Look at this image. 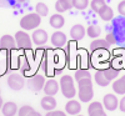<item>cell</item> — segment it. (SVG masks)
<instances>
[{
	"label": "cell",
	"instance_id": "6da1fadb",
	"mask_svg": "<svg viewBox=\"0 0 125 116\" xmlns=\"http://www.w3.org/2000/svg\"><path fill=\"white\" fill-rule=\"evenodd\" d=\"M40 24H41V16H39L36 13L26 14L20 19V28H21L24 31L35 30V29L39 28Z\"/></svg>",
	"mask_w": 125,
	"mask_h": 116
},
{
	"label": "cell",
	"instance_id": "7a4b0ae2",
	"mask_svg": "<svg viewBox=\"0 0 125 116\" xmlns=\"http://www.w3.org/2000/svg\"><path fill=\"white\" fill-rule=\"evenodd\" d=\"M60 90L66 99H73L76 95V89L74 85V79L70 75H64L60 79Z\"/></svg>",
	"mask_w": 125,
	"mask_h": 116
},
{
	"label": "cell",
	"instance_id": "3957f363",
	"mask_svg": "<svg viewBox=\"0 0 125 116\" xmlns=\"http://www.w3.org/2000/svg\"><path fill=\"white\" fill-rule=\"evenodd\" d=\"M15 43H16V46L21 50H29L33 46L31 36L24 30H20L15 34Z\"/></svg>",
	"mask_w": 125,
	"mask_h": 116
},
{
	"label": "cell",
	"instance_id": "277c9868",
	"mask_svg": "<svg viewBox=\"0 0 125 116\" xmlns=\"http://www.w3.org/2000/svg\"><path fill=\"white\" fill-rule=\"evenodd\" d=\"M75 81L78 82V86H89L93 85V79L90 72L85 69H80L75 71Z\"/></svg>",
	"mask_w": 125,
	"mask_h": 116
},
{
	"label": "cell",
	"instance_id": "5b68a950",
	"mask_svg": "<svg viewBox=\"0 0 125 116\" xmlns=\"http://www.w3.org/2000/svg\"><path fill=\"white\" fill-rule=\"evenodd\" d=\"M44 85H45V77L43 75H39V74H35L28 80V86L30 87V90H33L35 92L43 90Z\"/></svg>",
	"mask_w": 125,
	"mask_h": 116
},
{
	"label": "cell",
	"instance_id": "8992f818",
	"mask_svg": "<svg viewBox=\"0 0 125 116\" xmlns=\"http://www.w3.org/2000/svg\"><path fill=\"white\" fill-rule=\"evenodd\" d=\"M8 85L11 90L19 91V90H21L24 87L25 80L21 75H19V74H11V75L8 77Z\"/></svg>",
	"mask_w": 125,
	"mask_h": 116
},
{
	"label": "cell",
	"instance_id": "52a82bcc",
	"mask_svg": "<svg viewBox=\"0 0 125 116\" xmlns=\"http://www.w3.org/2000/svg\"><path fill=\"white\" fill-rule=\"evenodd\" d=\"M48 39H49V35L43 29H35L33 31V34H31V40H33V43L38 46H41V45L46 44Z\"/></svg>",
	"mask_w": 125,
	"mask_h": 116
},
{
	"label": "cell",
	"instance_id": "ba28073f",
	"mask_svg": "<svg viewBox=\"0 0 125 116\" xmlns=\"http://www.w3.org/2000/svg\"><path fill=\"white\" fill-rule=\"evenodd\" d=\"M103 106L108 111H114L119 106V100L114 94H106L103 99Z\"/></svg>",
	"mask_w": 125,
	"mask_h": 116
},
{
	"label": "cell",
	"instance_id": "9c48e42d",
	"mask_svg": "<svg viewBox=\"0 0 125 116\" xmlns=\"http://www.w3.org/2000/svg\"><path fill=\"white\" fill-rule=\"evenodd\" d=\"M0 49H1L3 51H11V50L16 49L15 38L9 35V34L3 35L1 39H0Z\"/></svg>",
	"mask_w": 125,
	"mask_h": 116
},
{
	"label": "cell",
	"instance_id": "30bf717a",
	"mask_svg": "<svg viewBox=\"0 0 125 116\" xmlns=\"http://www.w3.org/2000/svg\"><path fill=\"white\" fill-rule=\"evenodd\" d=\"M79 100L81 102H89L93 100L94 97V90H93V85L89 86H79Z\"/></svg>",
	"mask_w": 125,
	"mask_h": 116
},
{
	"label": "cell",
	"instance_id": "8fae6325",
	"mask_svg": "<svg viewBox=\"0 0 125 116\" xmlns=\"http://www.w3.org/2000/svg\"><path fill=\"white\" fill-rule=\"evenodd\" d=\"M88 114H89V116H108L106 112L104 111L103 104L99 102V101H93V102L89 105Z\"/></svg>",
	"mask_w": 125,
	"mask_h": 116
},
{
	"label": "cell",
	"instance_id": "7c38bea8",
	"mask_svg": "<svg viewBox=\"0 0 125 116\" xmlns=\"http://www.w3.org/2000/svg\"><path fill=\"white\" fill-rule=\"evenodd\" d=\"M43 90H44L45 95H48V96H54V95H56L58 91H59V84H58L56 80L50 79L45 82Z\"/></svg>",
	"mask_w": 125,
	"mask_h": 116
},
{
	"label": "cell",
	"instance_id": "4fadbf2b",
	"mask_svg": "<svg viewBox=\"0 0 125 116\" xmlns=\"http://www.w3.org/2000/svg\"><path fill=\"white\" fill-rule=\"evenodd\" d=\"M50 40H51V44L55 48H62L66 44V35L62 33V31H55V33L51 35Z\"/></svg>",
	"mask_w": 125,
	"mask_h": 116
},
{
	"label": "cell",
	"instance_id": "5bb4252c",
	"mask_svg": "<svg viewBox=\"0 0 125 116\" xmlns=\"http://www.w3.org/2000/svg\"><path fill=\"white\" fill-rule=\"evenodd\" d=\"M81 111V105L79 101L76 100H69L65 105V112L69 114V115H73V116H75V115H79Z\"/></svg>",
	"mask_w": 125,
	"mask_h": 116
},
{
	"label": "cell",
	"instance_id": "9a60e30c",
	"mask_svg": "<svg viewBox=\"0 0 125 116\" xmlns=\"http://www.w3.org/2000/svg\"><path fill=\"white\" fill-rule=\"evenodd\" d=\"M85 33H86V30L81 24H75L70 29V36L74 40H81L85 36Z\"/></svg>",
	"mask_w": 125,
	"mask_h": 116
},
{
	"label": "cell",
	"instance_id": "2e32d148",
	"mask_svg": "<svg viewBox=\"0 0 125 116\" xmlns=\"http://www.w3.org/2000/svg\"><path fill=\"white\" fill-rule=\"evenodd\" d=\"M40 105H41V107H43L44 110L53 111L56 107V100L54 99V96H48V95H45V96L41 99Z\"/></svg>",
	"mask_w": 125,
	"mask_h": 116
},
{
	"label": "cell",
	"instance_id": "e0dca14e",
	"mask_svg": "<svg viewBox=\"0 0 125 116\" xmlns=\"http://www.w3.org/2000/svg\"><path fill=\"white\" fill-rule=\"evenodd\" d=\"M18 106H16V104L13 102V101H8L3 105V107H1V112L4 116H15L18 114Z\"/></svg>",
	"mask_w": 125,
	"mask_h": 116
},
{
	"label": "cell",
	"instance_id": "ac0fdd59",
	"mask_svg": "<svg viewBox=\"0 0 125 116\" xmlns=\"http://www.w3.org/2000/svg\"><path fill=\"white\" fill-rule=\"evenodd\" d=\"M73 8H74L73 0H58V1L55 3V10L59 14L65 13V11H68V10H71Z\"/></svg>",
	"mask_w": 125,
	"mask_h": 116
},
{
	"label": "cell",
	"instance_id": "d6986e66",
	"mask_svg": "<svg viewBox=\"0 0 125 116\" xmlns=\"http://www.w3.org/2000/svg\"><path fill=\"white\" fill-rule=\"evenodd\" d=\"M49 23L54 29H61L62 26H64V24H65V19H64V16H62L61 14L58 13V14H54V15L50 16Z\"/></svg>",
	"mask_w": 125,
	"mask_h": 116
},
{
	"label": "cell",
	"instance_id": "ffe728a7",
	"mask_svg": "<svg viewBox=\"0 0 125 116\" xmlns=\"http://www.w3.org/2000/svg\"><path fill=\"white\" fill-rule=\"evenodd\" d=\"M110 45L105 41V39H95L90 44V49L93 51H98V50H108Z\"/></svg>",
	"mask_w": 125,
	"mask_h": 116
},
{
	"label": "cell",
	"instance_id": "44dd1931",
	"mask_svg": "<svg viewBox=\"0 0 125 116\" xmlns=\"http://www.w3.org/2000/svg\"><path fill=\"white\" fill-rule=\"evenodd\" d=\"M113 90L118 95H125V75L113 82Z\"/></svg>",
	"mask_w": 125,
	"mask_h": 116
},
{
	"label": "cell",
	"instance_id": "7402d4cb",
	"mask_svg": "<svg viewBox=\"0 0 125 116\" xmlns=\"http://www.w3.org/2000/svg\"><path fill=\"white\" fill-rule=\"evenodd\" d=\"M98 15L100 16L101 20H104V21H111V20L114 19V11L109 5H106Z\"/></svg>",
	"mask_w": 125,
	"mask_h": 116
},
{
	"label": "cell",
	"instance_id": "603a6c76",
	"mask_svg": "<svg viewBox=\"0 0 125 116\" xmlns=\"http://www.w3.org/2000/svg\"><path fill=\"white\" fill-rule=\"evenodd\" d=\"M94 79H95V82L98 84V85H99V86H103V87L108 86L109 84H110V81L105 77V75H104L103 70L96 71V72H95V76H94Z\"/></svg>",
	"mask_w": 125,
	"mask_h": 116
},
{
	"label": "cell",
	"instance_id": "cb8c5ba5",
	"mask_svg": "<svg viewBox=\"0 0 125 116\" xmlns=\"http://www.w3.org/2000/svg\"><path fill=\"white\" fill-rule=\"evenodd\" d=\"M105 6H106L105 0H91V3H90L91 10L94 13H96V14H99Z\"/></svg>",
	"mask_w": 125,
	"mask_h": 116
},
{
	"label": "cell",
	"instance_id": "d4e9b609",
	"mask_svg": "<svg viewBox=\"0 0 125 116\" xmlns=\"http://www.w3.org/2000/svg\"><path fill=\"white\" fill-rule=\"evenodd\" d=\"M86 34H88V36L91 38V39H96V38H99L100 34H101V29H100V26H98V25H89L88 29H86Z\"/></svg>",
	"mask_w": 125,
	"mask_h": 116
},
{
	"label": "cell",
	"instance_id": "484cf974",
	"mask_svg": "<svg viewBox=\"0 0 125 116\" xmlns=\"http://www.w3.org/2000/svg\"><path fill=\"white\" fill-rule=\"evenodd\" d=\"M103 72H104V75H105V77H106L109 81H111V80H114V79H116L118 75H119V70H118V69H114V68L104 69Z\"/></svg>",
	"mask_w": 125,
	"mask_h": 116
},
{
	"label": "cell",
	"instance_id": "4316f807",
	"mask_svg": "<svg viewBox=\"0 0 125 116\" xmlns=\"http://www.w3.org/2000/svg\"><path fill=\"white\" fill-rule=\"evenodd\" d=\"M35 13L39 15V16H46L48 14H49V8H48V5L46 4H44V3H38L36 4V6H35Z\"/></svg>",
	"mask_w": 125,
	"mask_h": 116
},
{
	"label": "cell",
	"instance_id": "83f0119b",
	"mask_svg": "<svg viewBox=\"0 0 125 116\" xmlns=\"http://www.w3.org/2000/svg\"><path fill=\"white\" fill-rule=\"evenodd\" d=\"M73 5L78 10H85L89 5V0H73Z\"/></svg>",
	"mask_w": 125,
	"mask_h": 116
},
{
	"label": "cell",
	"instance_id": "f1b7e54d",
	"mask_svg": "<svg viewBox=\"0 0 125 116\" xmlns=\"http://www.w3.org/2000/svg\"><path fill=\"white\" fill-rule=\"evenodd\" d=\"M33 110L34 109L31 107L30 105H24V106H21V107L18 110V116H28Z\"/></svg>",
	"mask_w": 125,
	"mask_h": 116
},
{
	"label": "cell",
	"instance_id": "f546056e",
	"mask_svg": "<svg viewBox=\"0 0 125 116\" xmlns=\"http://www.w3.org/2000/svg\"><path fill=\"white\" fill-rule=\"evenodd\" d=\"M105 41L109 45H114V44H116V36L113 33H108V35L105 36Z\"/></svg>",
	"mask_w": 125,
	"mask_h": 116
},
{
	"label": "cell",
	"instance_id": "4dcf8cb0",
	"mask_svg": "<svg viewBox=\"0 0 125 116\" xmlns=\"http://www.w3.org/2000/svg\"><path fill=\"white\" fill-rule=\"evenodd\" d=\"M45 116H66V112L61 110H53V111H48Z\"/></svg>",
	"mask_w": 125,
	"mask_h": 116
},
{
	"label": "cell",
	"instance_id": "1f68e13d",
	"mask_svg": "<svg viewBox=\"0 0 125 116\" xmlns=\"http://www.w3.org/2000/svg\"><path fill=\"white\" fill-rule=\"evenodd\" d=\"M118 13L121 16H125V0H123V1L118 4Z\"/></svg>",
	"mask_w": 125,
	"mask_h": 116
},
{
	"label": "cell",
	"instance_id": "d6a6232c",
	"mask_svg": "<svg viewBox=\"0 0 125 116\" xmlns=\"http://www.w3.org/2000/svg\"><path fill=\"white\" fill-rule=\"evenodd\" d=\"M20 68H21V71L25 74L28 70H30V65H29V62L26 61V60H23L21 61V66H20Z\"/></svg>",
	"mask_w": 125,
	"mask_h": 116
},
{
	"label": "cell",
	"instance_id": "836d02e7",
	"mask_svg": "<svg viewBox=\"0 0 125 116\" xmlns=\"http://www.w3.org/2000/svg\"><path fill=\"white\" fill-rule=\"evenodd\" d=\"M119 109H120V111L125 112V95L123 96V99H121L120 102H119Z\"/></svg>",
	"mask_w": 125,
	"mask_h": 116
},
{
	"label": "cell",
	"instance_id": "e575fe53",
	"mask_svg": "<svg viewBox=\"0 0 125 116\" xmlns=\"http://www.w3.org/2000/svg\"><path fill=\"white\" fill-rule=\"evenodd\" d=\"M28 116H43V115H41L40 112H38V111H35V110H33Z\"/></svg>",
	"mask_w": 125,
	"mask_h": 116
},
{
	"label": "cell",
	"instance_id": "d590c367",
	"mask_svg": "<svg viewBox=\"0 0 125 116\" xmlns=\"http://www.w3.org/2000/svg\"><path fill=\"white\" fill-rule=\"evenodd\" d=\"M3 105H4V102H3V99H1V96H0V110H1Z\"/></svg>",
	"mask_w": 125,
	"mask_h": 116
},
{
	"label": "cell",
	"instance_id": "8d00e7d4",
	"mask_svg": "<svg viewBox=\"0 0 125 116\" xmlns=\"http://www.w3.org/2000/svg\"><path fill=\"white\" fill-rule=\"evenodd\" d=\"M19 3H26V1H30V0H18Z\"/></svg>",
	"mask_w": 125,
	"mask_h": 116
},
{
	"label": "cell",
	"instance_id": "74e56055",
	"mask_svg": "<svg viewBox=\"0 0 125 116\" xmlns=\"http://www.w3.org/2000/svg\"><path fill=\"white\" fill-rule=\"evenodd\" d=\"M75 116H83V115H75Z\"/></svg>",
	"mask_w": 125,
	"mask_h": 116
}]
</instances>
